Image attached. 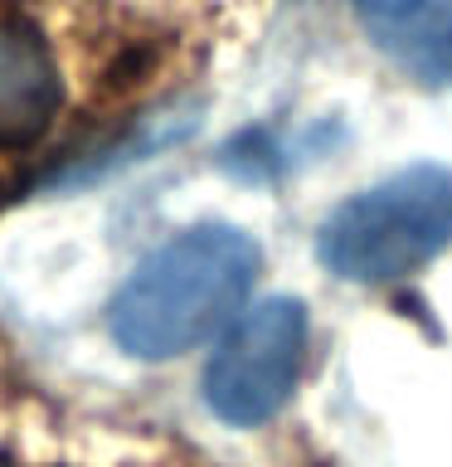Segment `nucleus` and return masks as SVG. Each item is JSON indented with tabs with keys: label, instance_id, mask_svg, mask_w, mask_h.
Listing matches in <instances>:
<instances>
[{
	"label": "nucleus",
	"instance_id": "f257e3e1",
	"mask_svg": "<svg viewBox=\"0 0 452 467\" xmlns=\"http://www.w3.org/2000/svg\"><path fill=\"white\" fill-rule=\"evenodd\" d=\"M258 244L233 224H200L160 244L112 297V341L137 360H170L233 327L253 292Z\"/></svg>",
	"mask_w": 452,
	"mask_h": 467
},
{
	"label": "nucleus",
	"instance_id": "423d86ee",
	"mask_svg": "<svg viewBox=\"0 0 452 467\" xmlns=\"http://www.w3.org/2000/svg\"><path fill=\"white\" fill-rule=\"evenodd\" d=\"M355 5H360L365 15H379V10H389V5H399V0H355Z\"/></svg>",
	"mask_w": 452,
	"mask_h": 467
},
{
	"label": "nucleus",
	"instance_id": "f03ea898",
	"mask_svg": "<svg viewBox=\"0 0 452 467\" xmlns=\"http://www.w3.org/2000/svg\"><path fill=\"white\" fill-rule=\"evenodd\" d=\"M452 244V171L408 166L350 195L316 234L321 263L345 283H394Z\"/></svg>",
	"mask_w": 452,
	"mask_h": 467
},
{
	"label": "nucleus",
	"instance_id": "39448f33",
	"mask_svg": "<svg viewBox=\"0 0 452 467\" xmlns=\"http://www.w3.org/2000/svg\"><path fill=\"white\" fill-rule=\"evenodd\" d=\"M375 44L418 83H452V0H399L365 15Z\"/></svg>",
	"mask_w": 452,
	"mask_h": 467
},
{
	"label": "nucleus",
	"instance_id": "7ed1b4c3",
	"mask_svg": "<svg viewBox=\"0 0 452 467\" xmlns=\"http://www.w3.org/2000/svg\"><path fill=\"white\" fill-rule=\"evenodd\" d=\"M302 356L306 306L297 297H268L248 306L204 370V404L233 429H258L292 400Z\"/></svg>",
	"mask_w": 452,
	"mask_h": 467
},
{
	"label": "nucleus",
	"instance_id": "0eeeda50",
	"mask_svg": "<svg viewBox=\"0 0 452 467\" xmlns=\"http://www.w3.org/2000/svg\"><path fill=\"white\" fill-rule=\"evenodd\" d=\"M15 467H78V462H64V458H49V462H15Z\"/></svg>",
	"mask_w": 452,
	"mask_h": 467
},
{
	"label": "nucleus",
	"instance_id": "20e7f679",
	"mask_svg": "<svg viewBox=\"0 0 452 467\" xmlns=\"http://www.w3.org/2000/svg\"><path fill=\"white\" fill-rule=\"evenodd\" d=\"M73 68L54 29L20 5H0V156H29L64 127Z\"/></svg>",
	"mask_w": 452,
	"mask_h": 467
}]
</instances>
